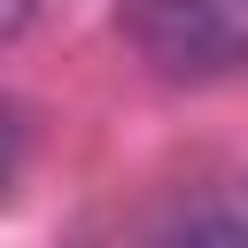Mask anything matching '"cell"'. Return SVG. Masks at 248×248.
Here are the masks:
<instances>
[{
    "label": "cell",
    "mask_w": 248,
    "mask_h": 248,
    "mask_svg": "<svg viewBox=\"0 0 248 248\" xmlns=\"http://www.w3.org/2000/svg\"><path fill=\"white\" fill-rule=\"evenodd\" d=\"M116 31L170 85L248 70V0H124Z\"/></svg>",
    "instance_id": "obj_1"
},
{
    "label": "cell",
    "mask_w": 248,
    "mask_h": 248,
    "mask_svg": "<svg viewBox=\"0 0 248 248\" xmlns=\"http://www.w3.org/2000/svg\"><path fill=\"white\" fill-rule=\"evenodd\" d=\"M23 16H31V0H0V39H16V31H23Z\"/></svg>",
    "instance_id": "obj_4"
},
{
    "label": "cell",
    "mask_w": 248,
    "mask_h": 248,
    "mask_svg": "<svg viewBox=\"0 0 248 248\" xmlns=\"http://www.w3.org/2000/svg\"><path fill=\"white\" fill-rule=\"evenodd\" d=\"M155 232L163 240H225V248H248V178H225V186L178 202Z\"/></svg>",
    "instance_id": "obj_2"
},
{
    "label": "cell",
    "mask_w": 248,
    "mask_h": 248,
    "mask_svg": "<svg viewBox=\"0 0 248 248\" xmlns=\"http://www.w3.org/2000/svg\"><path fill=\"white\" fill-rule=\"evenodd\" d=\"M23 147H31V132H23V108L0 93V194L16 186V170H23Z\"/></svg>",
    "instance_id": "obj_3"
}]
</instances>
